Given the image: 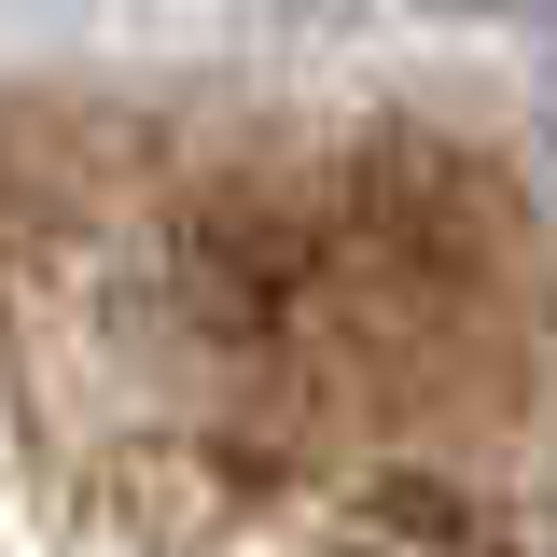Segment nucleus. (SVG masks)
Returning <instances> with one entry per match:
<instances>
[{
	"instance_id": "1",
	"label": "nucleus",
	"mask_w": 557,
	"mask_h": 557,
	"mask_svg": "<svg viewBox=\"0 0 557 557\" xmlns=\"http://www.w3.org/2000/svg\"><path fill=\"white\" fill-rule=\"evenodd\" d=\"M446 14H502V0H446Z\"/></svg>"
}]
</instances>
